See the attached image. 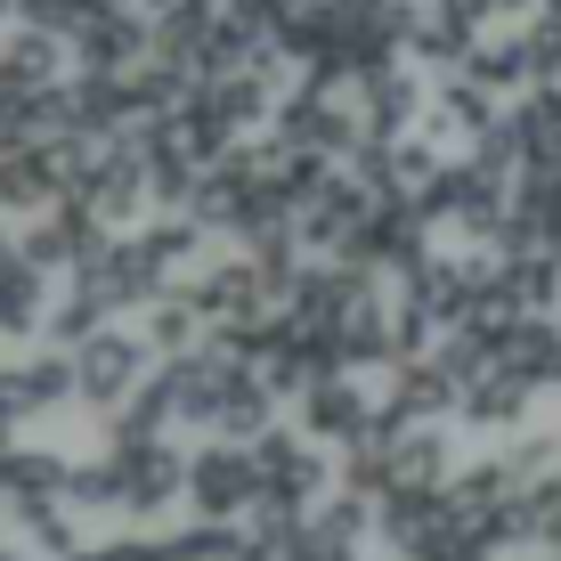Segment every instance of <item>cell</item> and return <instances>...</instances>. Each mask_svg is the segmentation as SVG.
I'll list each match as a JSON object with an SVG mask.
<instances>
[{"label":"cell","instance_id":"cell-1","mask_svg":"<svg viewBox=\"0 0 561 561\" xmlns=\"http://www.w3.org/2000/svg\"><path fill=\"white\" fill-rule=\"evenodd\" d=\"M114 463V513H163L171 496H187V456L171 439H114L106 448Z\"/></svg>","mask_w":561,"mask_h":561},{"label":"cell","instance_id":"cell-2","mask_svg":"<svg viewBox=\"0 0 561 561\" xmlns=\"http://www.w3.org/2000/svg\"><path fill=\"white\" fill-rule=\"evenodd\" d=\"M187 496H196V513L211 520H237L261 505V456L244 448V439H220L211 432L196 456H187Z\"/></svg>","mask_w":561,"mask_h":561},{"label":"cell","instance_id":"cell-3","mask_svg":"<svg viewBox=\"0 0 561 561\" xmlns=\"http://www.w3.org/2000/svg\"><path fill=\"white\" fill-rule=\"evenodd\" d=\"M73 285L99 294L106 309H147L171 277H163V261L147 253V237H106V253H90L82 268H73Z\"/></svg>","mask_w":561,"mask_h":561},{"label":"cell","instance_id":"cell-4","mask_svg":"<svg viewBox=\"0 0 561 561\" xmlns=\"http://www.w3.org/2000/svg\"><path fill=\"white\" fill-rule=\"evenodd\" d=\"M253 456H261V496L268 505H285V513H318L325 505V456L309 448V439H285V432H261L253 439Z\"/></svg>","mask_w":561,"mask_h":561},{"label":"cell","instance_id":"cell-5","mask_svg":"<svg viewBox=\"0 0 561 561\" xmlns=\"http://www.w3.org/2000/svg\"><path fill=\"white\" fill-rule=\"evenodd\" d=\"M147 351H154V342H139V334H106V325H99V334L73 351V366H82V399L114 415V408H123V399L147 382Z\"/></svg>","mask_w":561,"mask_h":561},{"label":"cell","instance_id":"cell-6","mask_svg":"<svg viewBox=\"0 0 561 561\" xmlns=\"http://www.w3.org/2000/svg\"><path fill=\"white\" fill-rule=\"evenodd\" d=\"M480 42H489V9H480V0H415V42L408 49L423 66L456 73Z\"/></svg>","mask_w":561,"mask_h":561},{"label":"cell","instance_id":"cell-7","mask_svg":"<svg viewBox=\"0 0 561 561\" xmlns=\"http://www.w3.org/2000/svg\"><path fill=\"white\" fill-rule=\"evenodd\" d=\"M66 196L57 180V147L25 139V130H0V211H49Z\"/></svg>","mask_w":561,"mask_h":561},{"label":"cell","instance_id":"cell-8","mask_svg":"<svg viewBox=\"0 0 561 561\" xmlns=\"http://www.w3.org/2000/svg\"><path fill=\"white\" fill-rule=\"evenodd\" d=\"M496 366L520 375L529 391H561V318L553 309H520L505 325V342H496Z\"/></svg>","mask_w":561,"mask_h":561},{"label":"cell","instance_id":"cell-9","mask_svg":"<svg viewBox=\"0 0 561 561\" xmlns=\"http://www.w3.org/2000/svg\"><path fill=\"white\" fill-rule=\"evenodd\" d=\"M301 423H309V439H325V448H351V439L375 432V399H366L351 375H325V382L301 391Z\"/></svg>","mask_w":561,"mask_h":561},{"label":"cell","instance_id":"cell-10","mask_svg":"<svg viewBox=\"0 0 561 561\" xmlns=\"http://www.w3.org/2000/svg\"><path fill=\"white\" fill-rule=\"evenodd\" d=\"M66 57H73L66 33L25 25V33H9V42H0V82H9L16 99H33V90H57V82H66Z\"/></svg>","mask_w":561,"mask_h":561},{"label":"cell","instance_id":"cell-11","mask_svg":"<svg viewBox=\"0 0 561 561\" xmlns=\"http://www.w3.org/2000/svg\"><path fill=\"white\" fill-rule=\"evenodd\" d=\"M415 123H423V73L391 57V66L366 73V139H408Z\"/></svg>","mask_w":561,"mask_h":561},{"label":"cell","instance_id":"cell-12","mask_svg":"<svg viewBox=\"0 0 561 561\" xmlns=\"http://www.w3.org/2000/svg\"><path fill=\"white\" fill-rule=\"evenodd\" d=\"M456 415L472 423V432H520V423H529V382L505 375V366H489L480 382H463Z\"/></svg>","mask_w":561,"mask_h":561},{"label":"cell","instance_id":"cell-13","mask_svg":"<svg viewBox=\"0 0 561 561\" xmlns=\"http://www.w3.org/2000/svg\"><path fill=\"white\" fill-rule=\"evenodd\" d=\"M73 480V456L57 448H0V496H16V505H49V496H66Z\"/></svg>","mask_w":561,"mask_h":561},{"label":"cell","instance_id":"cell-14","mask_svg":"<svg viewBox=\"0 0 561 561\" xmlns=\"http://www.w3.org/2000/svg\"><path fill=\"white\" fill-rule=\"evenodd\" d=\"M196 334H211L204 301L187 294V285H163V294L147 301V342H154L163 358H180V351H196Z\"/></svg>","mask_w":561,"mask_h":561},{"label":"cell","instance_id":"cell-15","mask_svg":"<svg viewBox=\"0 0 561 561\" xmlns=\"http://www.w3.org/2000/svg\"><path fill=\"white\" fill-rule=\"evenodd\" d=\"M16 375V408L42 415V408H66V399H82V366H73V351H49V358H25L9 366Z\"/></svg>","mask_w":561,"mask_h":561},{"label":"cell","instance_id":"cell-16","mask_svg":"<svg viewBox=\"0 0 561 561\" xmlns=\"http://www.w3.org/2000/svg\"><path fill=\"white\" fill-rule=\"evenodd\" d=\"M163 423H180V391H171V375L154 366V375L139 382V391H130L123 408H114V423H106V432H114V439H163Z\"/></svg>","mask_w":561,"mask_h":561},{"label":"cell","instance_id":"cell-17","mask_svg":"<svg viewBox=\"0 0 561 561\" xmlns=\"http://www.w3.org/2000/svg\"><path fill=\"white\" fill-rule=\"evenodd\" d=\"M496 294H505L513 309H561V253L546 244V253H520V261H505Z\"/></svg>","mask_w":561,"mask_h":561},{"label":"cell","instance_id":"cell-18","mask_svg":"<svg viewBox=\"0 0 561 561\" xmlns=\"http://www.w3.org/2000/svg\"><path fill=\"white\" fill-rule=\"evenodd\" d=\"M139 237H147V253L163 261V277H171V268H204L211 228L196 220V211H163V220H154V228H139Z\"/></svg>","mask_w":561,"mask_h":561},{"label":"cell","instance_id":"cell-19","mask_svg":"<svg viewBox=\"0 0 561 561\" xmlns=\"http://www.w3.org/2000/svg\"><path fill=\"white\" fill-rule=\"evenodd\" d=\"M49 268H33V261H16V268H0V334H33L42 325V309H49Z\"/></svg>","mask_w":561,"mask_h":561},{"label":"cell","instance_id":"cell-20","mask_svg":"<svg viewBox=\"0 0 561 561\" xmlns=\"http://www.w3.org/2000/svg\"><path fill=\"white\" fill-rule=\"evenodd\" d=\"M391 456H399V480H415V489H448V480H456V472H448L456 456H448V439H439L432 423L399 432V439H391Z\"/></svg>","mask_w":561,"mask_h":561},{"label":"cell","instance_id":"cell-21","mask_svg":"<svg viewBox=\"0 0 561 561\" xmlns=\"http://www.w3.org/2000/svg\"><path fill=\"white\" fill-rule=\"evenodd\" d=\"M106 318H114V309H106L99 294H82V285H73V301H57V309H49V342H57V351H82V342L99 334Z\"/></svg>","mask_w":561,"mask_h":561},{"label":"cell","instance_id":"cell-22","mask_svg":"<svg viewBox=\"0 0 561 561\" xmlns=\"http://www.w3.org/2000/svg\"><path fill=\"white\" fill-rule=\"evenodd\" d=\"M82 561H163V537H106V546H90Z\"/></svg>","mask_w":561,"mask_h":561},{"label":"cell","instance_id":"cell-23","mask_svg":"<svg viewBox=\"0 0 561 561\" xmlns=\"http://www.w3.org/2000/svg\"><path fill=\"white\" fill-rule=\"evenodd\" d=\"M25 261V237H9V228H0V268H16Z\"/></svg>","mask_w":561,"mask_h":561},{"label":"cell","instance_id":"cell-24","mask_svg":"<svg viewBox=\"0 0 561 561\" xmlns=\"http://www.w3.org/2000/svg\"><path fill=\"white\" fill-rule=\"evenodd\" d=\"M480 9H489V16H496V9H520V0H480Z\"/></svg>","mask_w":561,"mask_h":561},{"label":"cell","instance_id":"cell-25","mask_svg":"<svg viewBox=\"0 0 561 561\" xmlns=\"http://www.w3.org/2000/svg\"><path fill=\"white\" fill-rule=\"evenodd\" d=\"M0 561H16V553H9V546H0Z\"/></svg>","mask_w":561,"mask_h":561},{"label":"cell","instance_id":"cell-26","mask_svg":"<svg viewBox=\"0 0 561 561\" xmlns=\"http://www.w3.org/2000/svg\"><path fill=\"white\" fill-rule=\"evenodd\" d=\"M553 561H561V553H553Z\"/></svg>","mask_w":561,"mask_h":561}]
</instances>
